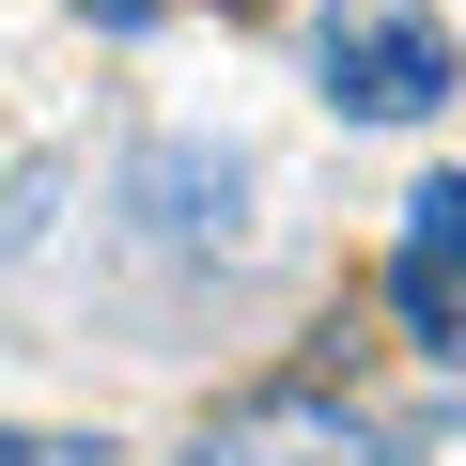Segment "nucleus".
I'll use <instances>...</instances> for the list:
<instances>
[{
  "label": "nucleus",
  "mask_w": 466,
  "mask_h": 466,
  "mask_svg": "<svg viewBox=\"0 0 466 466\" xmlns=\"http://www.w3.org/2000/svg\"><path fill=\"white\" fill-rule=\"evenodd\" d=\"M311 63L358 125H435L451 109V32L420 16V0H327L311 16Z\"/></svg>",
  "instance_id": "1"
},
{
  "label": "nucleus",
  "mask_w": 466,
  "mask_h": 466,
  "mask_svg": "<svg viewBox=\"0 0 466 466\" xmlns=\"http://www.w3.org/2000/svg\"><path fill=\"white\" fill-rule=\"evenodd\" d=\"M389 327L420 358H466V171H420V202L389 233Z\"/></svg>",
  "instance_id": "2"
},
{
  "label": "nucleus",
  "mask_w": 466,
  "mask_h": 466,
  "mask_svg": "<svg viewBox=\"0 0 466 466\" xmlns=\"http://www.w3.org/2000/svg\"><path fill=\"white\" fill-rule=\"evenodd\" d=\"M187 466H373V420L327 404V389H265V404H233Z\"/></svg>",
  "instance_id": "3"
},
{
  "label": "nucleus",
  "mask_w": 466,
  "mask_h": 466,
  "mask_svg": "<svg viewBox=\"0 0 466 466\" xmlns=\"http://www.w3.org/2000/svg\"><path fill=\"white\" fill-rule=\"evenodd\" d=\"M233 202H249V171L233 156H202V140H156L140 156V218H156V249H233Z\"/></svg>",
  "instance_id": "4"
},
{
  "label": "nucleus",
  "mask_w": 466,
  "mask_h": 466,
  "mask_svg": "<svg viewBox=\"0 0 466 466\" xmlns=\"http://www.w3.org/2000/svg\"><path fill=\"white\" fill-rule=\"evenodd\" d=\"M47 202H63V156H16V171H0V265L47 233Z\"/></svg>",
  "instance_id": "5"
},
{
  "label": "nucleus",
  "mask_w": 466,
  "mask_h": 466,
  "mask_svg": "<svg viewBox=\"0 0 466 466\" xmlns=\"http://www.w3.org/2000/svg\"><path fill=\"white\" fill-rule=\"evenodd\" d=\"M0 466H109V435H47V420H0Z\"/></svg>",
  "instance_id": "6"
},
{
  "label": "nucleus",
  "mask_w": 466,
  "mask_h": 466,
  "mask_svg": "<svg viewBox=\"0 0 466 466\" xmlns=\"http://www.w3.org/2000/svg\"><path fill=\"white\" fill-rule=\"evenodd\" d=\"M435 466H466V435H451V451H435Z\"/></svg>",
  "instance_id": "7"
}]
</instances>
